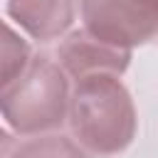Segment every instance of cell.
<instances>
[{
  "label": "cell",
  "instance_id": "8992f818",
  "mask_svg": "<svg viewBox=\"0 0 158 158\" xmlns=\"http://www.w3.org/2000/svg\"><path fill=\"white\" fill-rule=\"evenodd\" d=\"M2 158H89V153L74 136L69 138L54 131L25 136L22 141H12L2 133Z\"/></svg>",
  "mask_w": 158,
  "mask_h": 158
},
{
  "label": "cell",
  "instance_id": "277c9868",
  "mask_svg": "<svg viewBox=\"0 0 158 158\" xmlns=\"http://www.w3.org/2000/svg\"><path fill=\"white\" fill-rule=\"evenodd\" d=\"M57 62L62 64V69L72 81L94 74L121 77L131 64V49L109 44L96 35H91L86 27H81L64 37V42L57 49Z\"/></svg>",
  "mask_w": 158,
  "mask_h": 158
},
{
  "label": "cell",
  "instance_id": "5b68a950",
  "mask_svg": "<svg viewBox=\"0 0 158 158\" xmlns=\"http://www.w3.org/2000/svg\"><path fill=\"white\" fill-rule=\"evenodd\" d=\"M7 17L32 40L49 42L69 32L81 0H7Z\"/></svg>",
  "mask_w": 158,
  "mask_h": 158
},
{
  "label": "cell",
  "instance_id": "52a82bcc",
  "mask_svg": "<svg viewBox=\"0 0 158 158\" xmlns=\"http://www.w3.org/2000/svg\"><path fill=\"white\" fill-rule=\"evenodd\" d=\"M32 62L30 44L12 30V25H5V40H2V86L12 84Z\"/></svg>",
  "mask_w": 158,
  "mask_h": 158
},
{
  "label": "cell",
  "instance_id": "3957f363",
  "mask_svg": "<svg viewBox=\"0 0 158 158\" xmlns=\"http://www.w3.org/2000/svg\"><path fill=\"white\" fill-rule=\"evenodd\" d=\"M79 12L91 35L123 49L158 35V0H81Z\"/></svg>",
  "mask_w": 158,
  "mask_h": 158
},
{
  "label": "cell",
  "instance_id": "7a4b0ae2",
  "mask_svg": "<svg viewBox=\"0 0 158 158\" xmlns=\"http://www.w3.org/2000/svg\"><path fill=\"white\" fill-rule=\"evenodd\" d=\"M69 96L72 86L62 64L37 54L12 84L0 89V111L17 136L49 133L69 118Z\"/></svg>",
  "mask_w": 158,
  "mask_h": 158
},
{
  "label": "cell",
  "instance_id": "6da1fadb",
  "mask_svg": "<svg viewBox=\"0 0 158 158\" xmlns=\"http://www.w3.org/2000/svg\"><path fill=\"white\" fill-rule=\"evenodd\" d=\"M67 121L79 146L96 158L126 151L138 128L133 99L116 74H94L74 81Z\"/></svg>",
  "mask_w": 158,
  "mask_h": 158
}]
</instances>
